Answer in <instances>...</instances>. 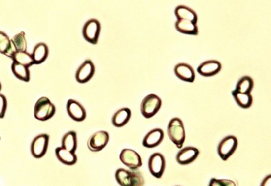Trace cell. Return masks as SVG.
<instances>
[{"label":"cell","instance_id":"14","mask_svg":"<svg viewBox=\"0 0 271 186\" xmlns=\"http://www.w3.org/2000/svg\"><path fill=\"white\" fill-rule=\"evenodd\" d=\"M199 150L194 147H187L180 150L177 156L176 160L177 163L181 165H187V164L193 163L198 157Z\"/></svg>","mask_w":271,"mask_h":186},{"label":"cell","instance_id":"13","mask_svg":"<svg viewBox=\"0 0 271 186\" xmlns=\"http://www.w3.org/2000/svg\"><path fill=\"white\" fill-rule=\"evenodd\" d=\"M67 112L71 118L77 122H82L86 118V111L82 104L75 100L69 99L67 103Z\"/></svg>","mask_w":271,"mask_h":186},{"label":"cell","instance_id":"32","mask_svg":"<svg viewBox=\"0 0 271 186\" xmlns=\"http://www.w3.org/2000/svg\"><path fill=\"white\" fill-rule=\"evenodd\" d=\"M2 89V85L1 82H0V92H1Z\"/></svg>","mask_w":271,"mask_h":186},{"label":"cell","instance_id":"5","mask_svg":"<svg viewBox=\"0 0 271 186\" xmlns=\"http://www.w3.org/2000/svg\"><path fill=\"white\" fill-rule=\"evenodd\" d=\"M238 145L237 138L234 135H229L223 138L218 145L217 151L220 158L223 161H227L234 154Z\"/></svg>","mask_w":271,"mask_h":186},{"label":"cell","instance_id":"20","mask_svg":"<svg viewBox=\"0 0 271 186\" xmlns=\"http://www.w3.org/2000/svg\"><path fill=\"white\" fill-rule=\"evenodd\" d=\"M48 55V46L45 43L40 42L35 45L32 56L34 64L39 65L46 61Z\"/></svg>","mask_w":271,"mask_h":186},{"label":"cell","instance_id":"26","mask_svg":"<svg viewBox=\"0 0 271 186\" xmlns=\"http://www.w3.org/2000/svg\"><path fill=\"white\" fill-rule=\"evenodd\" d=\"M232 96L235 101L239 107L243 109H248L252 106L253 98L251 94H242L232 91Z\"/></svg>","mask_w":271,"mask_h":186},{"label":"cell","instance_id":"16","mask_svg":"<svg viewBox=\"0 0 271 186\" xmlns=\"http://www.w3.org/2000/svg\"><path fill=\"white\" fill-rule=\"evenodd\" d=\"M174 73L178 78L185 82L193 83L196 78L193 68L185 63L177 64L175 66Z\"/></svg>","mask_w":271,"mask_h":186},{"label":"cell","instance_id":"15","mask_svg":"<svg viewBox=\"0 0 271 186\" xmlns=\"http://www.w3.org/2000/svg\"><path fill=\"white\" fill-rule=\"evenodd\" d=\"M165 137V133L161 128H154L145 136L142 145L148 149H153L161 144Z\"/></svg>","mask_w":271,"mask_h":186},{"label":"cell","instance_id":"25","mask_svg":"<svg viewBox=\"0 0 271 186\" xmlns=\"http://www.w3.org/2000/svg\"><path fill=\"white\" fill-rule=\"evenodd\" d=\"M11 70L13 71L14 75L19 80L25 82H28L30 80L29 68L16 63V62H13L11 65Z\"/></svg>","mask_w":271,"mask_h":186},{"label":"cell","instance_id":"1","mask_svg":"<svg viewBox=\"0 0 271 186\" xmlns=\"http://www.w3.org/2000/svg\"><path fill=\"white\" fill-rule=\"evenodd\" d=\"M115 179L121 186H144L143 175L137 170H127L120 168L116 170Z\"/></svg>","mask_w":271,"mask_h":186},{"label":"cell","instance_id":"2","mask_svg":"<svg viewBox=\"0 0 271 186\" xmlns=\"http://www.w3.org/2000/svg\"><path fill=\"white\" fill-rule=\"evenodd\" d=\"M168 135L176 147L181 149L185 140L184 125L181 119L178 118L171 119L168 126Z\"/></svg>","mask_w":271,"mask_h":186},{"label":"cell","instance_id":"18","mask_svg":"<svg viewBox=\"0 0 271 186\" xmlns=\"http://www.w3.org/2000/svg\"><path fill=\"white\" fill-rule=\"evenodd\" d=\"M56 155L59 161L68 166L74 165L77 162V156L74 152L68 151L63 147L56 149Z\"/></svg>","mask_w":271,"mask_h":186},{"label":"cell","instance_id":"6","mask_svg":"<svg viewBox=\"0 0 271 186\" xmlns=\"http://www.w3.org/2000/svg\"><path fill=\"white\" fill-rule=\"evenodd\" d=\"M101 25L96 19H90L85 23L82 30L83 36L86 41L96 45L98 42Z\"/></svg>","mask_w":271,"mask_h":186},{"label":"cell","instance_id":"33","mask_svg":"<svg viewBox=\"0 0 271 186\" xmlns=\"http://www.w3.org/2000/svg\"><path fill=\"white\" fill-rule=\"evenodd\" d=\"M0 140H1V137H0Z\"/></svg>","mask_w":271,"mask_h":186},{"label":"cell","instance_id":"34","mask_svg":"<svg viewBox=\"0 0 271 186\" xmlns=\"http://www.w3.org/2000/svg\"></svg>","mask_w":271,"mask_h":186},{"label":"cell","instance_id":"12","mask_svg":"<svg viewBox=\"0 0 271 186\" xmlns=\"http://www.w3.org/2000/svg\"><path fill=\"white\" fill-rule=\"evenodd\" d=\"M222 68V64L219 61L210 60L201 63L197 68V72L204 77H211L217 75Z\"/></svg>","mask_w":271,"mask_h":186},{"label":"cell","instance_id":"27","mask_svg":"<svg viewBox=\"0 0 271 186\" xmlns=\"http://www.w3.org/2000/svg\"><path fill=\"white\" fill-rule=\"evenodd\" d=\"M12 59H13V62L21 64L28 68L34 64L32 55L28 53L27 52H16L12 57Z\"/></svg>","mask_w":271,"mask_h":186},{"label":"cell","instance_id":"19","mask_svg":"<svg viewBox=\"0 0 271 186\" xmlns=\"http://www.w3.org/2000/svg\"><path fill=\"white\" fill-rule=\"evenodd\" d=\"M132 112L128 107L120 109L116 112L112 118V124L116 127H122L130 120Z\"/></svg>","mask_w":271,"mask_h":186},{"label":"cell","instance_id":"9","mask_svg":"<svg viewBox=\"0 0 271 186\" xmlns=\"http://www.w3.org/2000/svg\"><path fill=\"white\" fill-rule=\"evenodd\" d=\"M49 136L46 133L36 136L31 145V152L33 157L39 159L46 155L48 149Z\"/></svg>","mask_w":271,"mask_h":186},{"label":"cell","instance_id":"31","mask_svg":"<svg viewBox=\"0 0 271 186\" xmlns=\"http://www.w3.org/2000/svg\"><path fill=\"white\" fill-rule=\"evenodd\" d=\"M260 186H271V175H268L263 179Z\"/></svg>","mask_w":271,"mask_h":186},{"label":"cell","instance_id":"21","mask_svg":"<svg viewBox=\"0 0 271 186\" xmlns=\"http://www.w3.org/2000/svg\"><path fill=\"white\" fill-rule=\"evenodd\" d=\"M175 28L182 34L197 35H198L199 29L197 24L187 20H177L175 23Z\"/></svg>","mask_w":271,"mask_h":186},{"label":"cell","instance_id":"30","mask_svg":"<svg viewBox=\"0 0 271 186\" xmlns=\"http://www.w3.org/2000/svg\"><path fill=\"white\" fill-rule=\"evenodd\" d=\"M8 106L6 97L3 94H0V118H4Z\"/></svg>","mask_w":271,"mask_h":186},{"label":"cell","instance_id":"22","mask_svg":"<svg viewBox=\"0 0 271 186\" xmlns=\"http://www.w3.org/2000/svg\"><path fill=\"white\" fill-rule=\"evenodd\" d=\"M16 52L11 40L5 33L0 31V53L12 59Z\"/></svg>","mask_w":271,"mask_h":186},{"label":"cell","instance_id":"3","mask_svg":"<svg viewBox=\"0 0 271 186\" xmlns=\"http://www.w3.org/2000/svg\"><path fill=\"white\" fill-rule=\"evenodd\" d=\"M56 111L54 104L47 97H42L35 104L34 116L37 120L46 121L54 116Z\"/></svg>","mask_w":271,"mask_h":186},{"label":"cell","instance_id":"24","mask_svg":"<svg viewBox=\"0 0 271 186\" xmlns=\"http://www.w3.org/2000/svg\"><path fill=\"white\" fill-rule=\"evenodd\" d=\"M254 88V81L253 78L248 76H242L236 85L234 90L242 94H250Z\"/></svg>","mask_w":271,"mask_h":186},{"label":"cell","instance_id":"7","mask_svg":"<svg viewBox=\"0 0 271 186\" xmlns=\"http://www.w3.org/2000/svg\"><path fill=\"white\" fill-rule=\"evenodd\" d=\"M120 159L121 163L131 170H137L142 166L141 156L138 153L132 149H123L120 153Z\"/></svg>","mask_w":271,"mask_h":186},{"label":"cell","instance_id":"23","mask_svg":"<svg viewBox=\"0 0 271 186\" xmlns=\"http://www.w3.org/2000/svg\"><path fill=\"white\" fill-rule=\"evenodd\" d=\"M62 147L68 151L74 152L77 148V133L70 131L63 136L62 139Z\"/></svg>","mask_w":271,"mask_h":186},{"label":"cell","instance_id":"8","mask_svg":"<svg viewBox=\"0 0 271 186\" xmlns=\"http://www.w3.org/2000/svg\"><path fill=\"white\" fill-rule=\"evenodd\" d=\"M110 140V135L106 131H98L89 138L87 146L90 151L97 152L101 151L108 145Z\"/></svg>","mask_w":271,"mask_h":186},{"label":"cell","instance_id":"17","mask_svg":"<svg viewBox=\"0 0 271 186\" xmlns=\"http://www.w3.org/2000/svg\"><path fill=\"white\" fill-rule=\"evenodd\" d=\"M175 15L177 20H187L197 24L198 16L193 9L184 5L178 6L175 9Z\"/></svg>","mask_w":271,"mask_h":186},{"label":"cell","instance_id":"10","mask_svg":"<svg viewBox=\"0 0 271 186\" xmlns=\"http://www.w3.org/2000/svg\"><path fill=\"white\" fill-rule=\"evenodd\" d=\"M148 168L152 175L156 178H161L166 168L165 156L160 153H154L149 159Z\"/></svg>","mask_w":271,"mask_h":186},{"label":"cell","instance_id":"28","mask_svg":"<svg viewBox=\"0 0 271 186\" xmlns=\"http://www.w3.org/2000/svg\"><path fill=\"white\" fill-rule=\"evenodd\" d=\"M13 46L16 52H26L27 49V42H26V35L24 32H21L16 34L11 39Z\"/></svg>","mask_w":271,"mask_h":186},{"label":"cell","instance_id":"4","mask_svg":"<svg viewBox=\"0 0 271 186\" xmlns=\"http://www.w3.org/2000/svg\"><path fill=\"white\" fill-rule=\"evenodd\" d=\"M161 106L162 101L160 97L154 94L147 95L141 102V114L145 118H153L160 110Z\"/></svg>","mask_w":271,"mask_h":186},{"label":"cell","instance_id":"11","mask_svg":"<svg viewBox=\"0 0 271 186\" xmlns=\"http://www.w3.org/2000/svg\"><path fill=\"white\" fill-rule=\"evenodd\" d=\"M96 68L94 63L90 60H86L78 68L75 74L76 80L80 83L89 82L94 76Z\"/></svg>","mask_w":271,"mask_h":186},{"label":"cell","instance_id":"29","mask_svg":"<svg viewBox=\"0 0 271 186\" xmlns=\"http://www.w3.org/2000/svg\"><path fill=\"white\" fill-rule=\"evenodd\" d=\"M208 186H237L234 181L227 180V179L212 178L209 183Z\"/></svg>","mask_w":271,"mask_h":186}]
</instances>
